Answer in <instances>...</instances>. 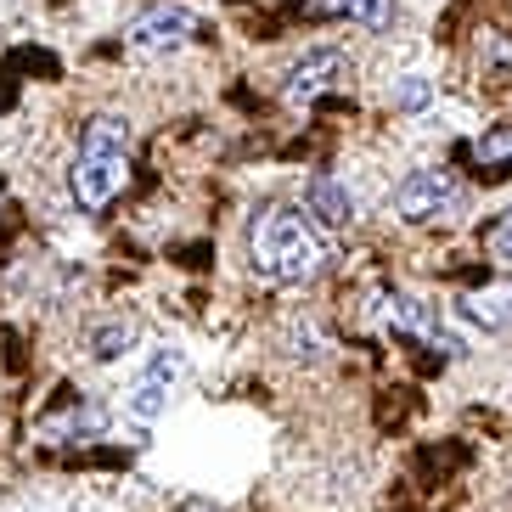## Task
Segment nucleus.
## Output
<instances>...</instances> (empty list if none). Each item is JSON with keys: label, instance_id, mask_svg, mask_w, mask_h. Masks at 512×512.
<instances>
[{"label": "nucleus", "instance_id": "1", "mask_svg": "<svg viewBox=\"0 0 512 512\" xmlns=\"http://www.w3.org/2000/svg\"><path fill=\"white\" fill-rule=\"evenodd\" d=\"M248 259H254V276L293 287V282H316L332 265V248L310 214L287 209V203H265L248 220Z\"/></svg>", "mask_w": 512, "mask_h": 512}, {"label": "nucleus", "instance_id": "2", "mask_svg": "<svg viewBox=\"0 0 512 512\" xmlns=\"http://www.w3.org/2000/svg\"><path fill=\"white\" fill-rule=\"evenodd\" d=\"M130 147H136V124L124 113H91L79 130V152L68 164V192L85 214L113 209V197L130 186Z\"/></svg>", "mask_w": 512, "mask_h": 512}, {"label": "nucleus", "instance_id": "3", "mask_svg": "<svg viewBox=\"0 0 512 512\" xmlns=\"http://www.w3.org/2000/svg\"><path fill=\"white\" fill-rule=\"evenodd\" d=\"M467 203L462 181L451 169H411L406 181L394 186V214L406 226H439V220H456Z\"/></svg>", "mask_w": 512, "mask_h": 512}, {"label": "nucleus", "instance_id": "4", "mask_svg": "<svg viewBox=\"0 0 512 512\" xmlns=\"http://www.w3.org/2000/svg\"><path fill=\"white\" fill-rule=\"evenodd\" d=\"M344 79H349V57L332 51V46H321V51H304V57L287 68L282 96H287V107H321Z\"/></svg>", "mask_w": 512, "mask_h": 512}, {"label": "nucleus", "instance_id": "5", "mask_svg": "<svg viewBox=\"0 0 512 512\" xmlns=\"http://www.w3.org/2000/svg\"><path fill=\"white\" fill-rule=\"evenodd\" d=\"M192 12L186 6H169V0H158V6H147L141 17H130L124 23V46L136 51V57H164V51H181L186 40H192Z\"/></svg>", "mask_w": 512, "mask_h": 512}, {"label": "nucleus", "instance_id": "6", "mask_svg": "<svg viewBox=\"0 0 512 512\" xmlns=\"http://www.w3.org/2000/svg\"><path fill=\"white\" fill-rule=\"evenodd\" d=\"M383 321H389L394 332H406V338H428V344H439L445 355H456V349H462L456 338H445V332H439V310H434V304L411 299V293H389Z\"/></svg>", "mask_w": 512, "mask_h": 512}, {"label": "nucleus", "instance_id": "7", "mask_svg": "<svg viewBox=\"0 0 512 512\" xmlns=\"http://www.w3.org/2000/svg\"><path fill=\"white\" fill-rule=\"evenodd\" d=\"M462 316L484 332H512V276H496V282H479L473 293H462Z\"/></svg>", "mask_w": 512, "mask_h": 512}, {"label": "nucleus", "instance_id": "8", "mask_svg": "<svg viewBox=\"0 0 512 512\" xmlns=\"http://www.w3.org/2000/svg\"><path fill=\"white\" fill-rule=\"evenodd\" d=\"M304 17H344V23H361V29L383 34L394 29V0H299Z\"/></svg>", "mask_w": 512, "mask_h": 512}, {"label": "nucleus", "instance_id": "9", "mask_svg": "<svg viewBox=\"0 0 512 512\" xmlns=\"http://www.w3.org/2000/svg\"><path fill=\"white\" fill-rule=\"evenodd\" d=\"M304 209L316 214L321 226H349L355 220V197H349V186L332 181V175H310L304 181Z\"/></svg>", "mask_w": 512, "mask_h": 512}, {"label": "nucleus", "instance_id": "10", "mask_svg": "<svg viewBox=\"0 0 512 512\" xmlns=\"http://www.w3.org/2000/svg\"><path fill=\"white\" fill-rule=\"evenodd\" d=\"M181 372V361H175V355H158V361H152V372L141 377L136 383V394H130V411H136V417H158V411H164V400H169V377Z\"/></svg>", "mask_w": 512, "mask_h": 512}, {"label": "nucleus", "instance_id": "11", "mask_svg": "<svg viewBox=\"0 0 512 512\" xmlns=\"http://www.w3.org/2000/svg\"><path fill=\"white\" fill-rule=\"evenodd\" d=\"M473 164H479V175H490V181L512 175V124H496V130H484V136L473 141Z\"/></svg>", "mask_w": 512, "mask_h": 512}, {"label": "nucleus", "instance_id": "12", "mask_svg": "<svg viewBox=\"0 0 512 512\" xmlns=\"http://www.w3.org/2000/svg\"><path fill=\"white\" fill-rule=\"evenodd\" d=\"M136 344V321H113V327H102L91 338V349H96V361H119L124 349Z\"/></svg>", "mask_w": 512, "mask_h": 512}, {"label": "nucleus", "instance_id": "13", "mask_svg": "<svg viewBox=\"0 0 512 512\" xmlns=\"http://www.w3.org/2000/svg\"><path fill=\"white\" fill-rule=\"evenodd\" d=\"M428 79H417V74H406V79H394L389 85V102L400 107V113H417V107H428Z\"/></svg>", "mask_w": 512, "mask_h": 512}, {"label": "nucleus", "instance_id": "14", "mask_svg": "<svg viewBox=\"0 0 512 512\" xmlns=\"http://www.w3.org/2000/svg\"><path fill=\"white\" fill-rule=\"evenodd\" d=\"M484 248L496 259H512V214H501L496 226H484Z\"/></svg>", "mask_w": 512, "mask_h": 512}, {"label": "nucleus", "instance_id": "15", "mask_svg": "<svg viewBox=\"0 0 512 512\" xmlns=\"http://www.w3.org/2000/svg\"><path fill=\"white\" fill-rule=\"evenodd\" d=\"M181 512H214V507H203V501H186V507Z\"/></svg>", "mask_w": 512, "mask_h": 512}]
</instances>
